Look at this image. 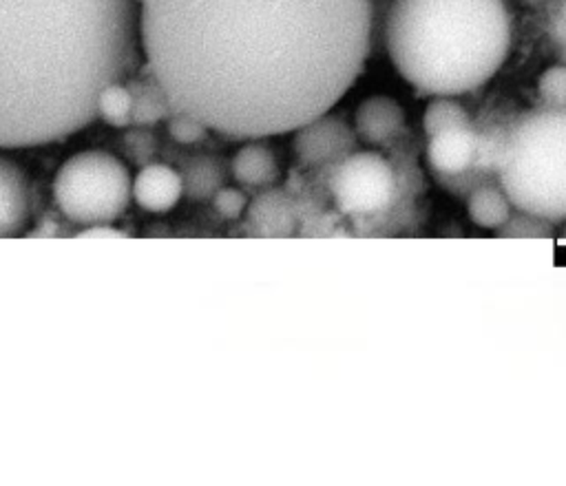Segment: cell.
<instances>
[{"instance_id": "cell-1", "label": "cell", "mask_w": 566, "mask_h": 486, "mask_svg": "<svg viewBox=\"0 0 566 486\" xmlns=\"http://www.w3.org/2000/svg\"><path fill=\"white\" fill-rule=\"evenodd\" d=\"M144 62L172 110L228 139L292 133L354 86L371 0H139Z\"/></svg>"}, {"instance_id": "cell-2", "label": "cell", "mask_w": 566, "mask_h": 486, "mask_svg": "<svg viewBox=\"0 0 566 486\" xmlns=\"http://www.w3.org/2000/svg\"><path fill=\"white\" fill-rule=\"evenodd\" d=\"M139 0H0V148L62 141L142 66Z\"/></svg>"}, {"instance_id": "cell-3", "label": "cell", "mask_w": 566, "mask_h": 486, "mask_svg": "<svg viewBox=\"0 0 566 486\" xmlns=\"http://www.w3.org/2000/svg\"><path fill=\"white\" fill-rule=\"evenodd\" d=\"M380 42L400 77L424 95L486 84L511 51L504 0H391Z\"/></svg>"}, {"instance_id": "cell-4", "label": "cell", "mask_w": 566, "mask_h": 486, "mask_svg": "<svg viewBox=\"0 0 566 486\" xmlns=\"http://www.w3.org/2000/svg\"><path fill=\"white\" fill-rule=\"evenodd\" d=\"M495 179L515 210L566 221V106L539 104L506 124Z\"/></svg>"}, {"instance_id": "cell-5", "label": "cell", "mask_w": 566, "mask_h": 486, "mask_svg": "<svg viewBox=\"0 0 566 486\" xmlns=\"http://www.w3.org/2000/svg\"><path fill=\"white\" fill-rule=\"evenodd\" d=\"M53 199L69 221L77 225H106L126 212L133 199V177L115 155L84 150L57 168Z\"/></svg>"}, {"instance_id": "cell-6", "label": "cell", "mask_w": 566, "mask_h": 486, "mask_svg": "<svg viewBox=\"0 0 566 486\" xmlns=\"http://www.w3.org/2000/svg\"><path fill=\"white\" fill-rule=\"evenodd\" d=\"M327 188L336 208L356 221H378L407 201L394 161L371 150H354L329 166Z\"/></svg>"}, {"instance_id": "cell-7", "label": "cell", "mask_w": 566, "mask_h": 486, "mask_svg": "<svg viewBox=\"0 0 566 486\" xmlns=\"http://www.w3.org/2000/svg\"><path fill=\"white\" fill-rule=\"evenodd\" d=\"M294 155L303 166H334L352 155L358 146V135L340 115L323 113L294 130Z\"/></svg>"}, {"instance_id": "cell-8", "label": "cell", "mask_w": 566, "mask_h": 486, "mask_svg": "<svg viewBox=\"0 0 566 486\" xmlns=\"http://www.w3.org/2000/svg\"><path fill=\"white\" fill-rule=\"evenodd\" d=\"M478 150V126L464 124L440 130L429 137L424 155L427 163L436 175H460L475 163Z\"/></svg>"}, {"instance_id": "cell-9", "label": "cell", "mask_w": 566, "mask_h": 486, "mask_svg": "<svg viewBox=\"0 0 566 486\" xmlns=\"http://www.w3.org/2000/svg\"><path fill=\"white\" fill-rule=\"evenodd\" d=\"M354 130L367 146L394 144L405 133V110L389 95H369L354 113Z\"/></svg>"}, {"instance_id": "cell-10", "label": "cell", "mask_w": 566, "mask_h": 486, "mask_svg": "<svg viewBox=\"0 0 566 486\" xmlns=\"http://www.w3.org/2000/svg\"><path fill=\"white\" fill-rule=\"evenodd\" d=\"M184 194V177L166 163H146L133 177V201L146 212H168Z\"/></svg>"}, {"instance_id": "cell-11", "label": "cell", "mask_w": 566, "mask_h": 486, "mask_svg": "<svg viewBox=\"0 0 566 486\" xmlns=\"http://www.w3.org/2000/svg\"><path fill=\"white\" fill-rule=\"evenodd\" d=\"M31 210L29 181L22 168L0 155V239L15 236L24 230Z\"/></svg>"}, {"instance_id": "cell-12", "label": "cell", "mask_w": 566, "mask_h": 486, "mask_svg": "<svg viewBox=\"0 0 566 486\" xmlns=\"http://www.w3.org/2000/svg\"><path fill=\"white\" fill-rule=\"evenodd\" d=\"M232 177L245 188H270L279 177V161L272 148L261 139H245V144L234 152Z\"/></svg>"}, {"instance_id": "cell-13", "label": "cell", "mask_w": 566, "mask_h": 486, "mask_svg": "<svg viewBox=\"0 0 566 486\" xmlns=\"http://www.w3.org/2000/svg\"><path fill=\"white\" fill-rule=\"evenodd\" d=\"M126 84L133 95V124L146 126L172 115V106L146 62H142V66L126 77Z\"/></svg>"}, {"instance_id": "cell-14", "label": "cell", "mask_w": 566, "mask_h": 486, "mask_svg": "<svg viewBox=\"0 0 566 486\" xmlns=\"http://www.w3.org/2000/svg\"><path fill=\"white\" fill-rule=\"evenodd\" d=\"M467 210H469L471 221L478 228L497 232L509 221V216L515 208H513L511 199L506 197V192L500 188V183L489 181V183L475 188L467 197Z\"/></svg>"}, {"instance_id": "cell-15", "label": "cell", "mask_w": 566, "mask_h": 486, "mask_svg": "<svg viewBox=\"0 0 566 486\" xmlns=\"http://www.w3.org/2000/svg\"><path fill=\"white\" fill-rule=\"evenodd\" d=\"M95 115L99 122L113 128H124L133 124V95L126 80L108 82L97 93Z\"/></svg>"}, {"instance_id": "cell-16", "label": "cell", "mask_w": 566, "mask_h": 486, "mask_svg": "<svg viewBox=\"0 0 566 486\" xmlns=\"http://www.w3.org/2000/svg\"><path fill=\"white\" fill-rule=\"evenodd\" d=\"M464 124H473L467 108L447 95H438L424 106L422 130L427 137L453 126H464Z\"/></svg>"}, {"instance_id": "cell-17", "label": "cell", "mask_w": 566, "mask_h": 486, "mask_svg": "<svg viewBox=\"0 0 566 486\" xmlns=\"http://www.w3.org/2000/svg\"><path fill=\"white\" fill-rule=\"evenodd\" d=\"M502 239H548L553 234L551 221L524 210H513L509 221L497 230Z\"/></svg>"}, {"instance_id": "cell-18", "label": "cell", "mask_w": 566, "mask_h": 486, "mask_svg": "<svg viewBox=\"0 0 566 486\" xmlns=\"http://www.w3.org/2000/svg\"><path fill=\"white\" fill-rule=\"evenodd\" d=\"M537 97L544 106H566V64L548 66L537 80Z\"/></svg>"}, {"instance_id": "cell-19", "label": "cell", "mask_w": 566, "mask_h": 486, "mask_svg": "<svg viewBox=\"0 0 566 486\" xmlns=\"http://www.w3.org/2000/svg\"><path fill=\"white\" fill-rule=\"evenodd\" d=\"M546 40L557 62L566 64V0H553L546 13Z\"/></svg>"}, {"instance_id": "cell-20", "label": "cell", "mask_w": 566, "mask_h": 486, "mask_svg": "<svg viewBox=\"0 0 566 486\" xmlns=\"http://www.w3.org/2000/svg\"><path fill=\"white\" fill-rule=\"evenodd\" d=\"M217 190H219V179H217L214 166L208 159L192 163L188 177H184V192L199 199V197H206Z\"/></svg>"}, {"instance_id": "cell-21", "label": "cell", "mask_w": 566, "mask_h": 486, "mask_svg": "<svg viewBox=\"0 0 566 486\" xmlns=\"http://www.w3.org/2000/svg\"><path fill=\"white\" fill-rule=\"evenodd\" d=\"M166 128L177 144H197L208 135V126L203 122L177 110H172V115L166 119Z\"/></svg>"}, {"instance_id": "cell-22", "label": "cell", "mask_w": 566, "mask_h": 486, "mask_svg": "<svg viewBox=\"0 0 566 486\" xmlns=\"http://www.w3.org/2000/svg\"><path fill=\"white\" fill-rule=\"evenodd\" d=\"M214 212L223 219H239L248 205L245 194L239 188H219L212 199Z\"/></svg>"}]
</instances>
